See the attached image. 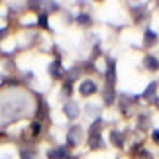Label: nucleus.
I'll use <instances>...</instances> for the list:
<instances>
[{
    "label": "nucleus",
    "instance_id": "obj_1",
    "mask_svg": "<svg viewBox=\"0 0 159 159\" xmlns=\"http://www.w3.org/2000/svg\"><path fill=\"white\" fill-rule=\"evenodd\" d=\"M81 134H83V130L79 126L71 128V130H69V136H67V143H69V145H77L79 142H81Z\"/></svg>",
    "mask_w": 159,
    "mask_h": 159
},
{
    "label": "nucleus",
    "instance_id": "obj_2",
    "mask_svg": "<svg viewBox=\"0 0 159 159\" xmlns=\"http://www.w3.org/2000/svg\"><path fill=\"white\" fill-rule=\"evenodd\" d=\"M96 93V84L93 81H83L81 83V94L83 96H90V94H94Z\"/></svg>",
    "mask_w": 159,
    "mask_h": 159
},
{
    "label": "nucleus",
    "instance_id": "obj_3",
    "mask_svg": "<svg viewBox=\"0 0 159 159\" xmlns=\"http://www.w3.org/2000/svg\"><path fill=\"white\" fill-rule=\"evenodd\" d=\"M63 112L73 120V118H77V116H79V106L75 104V102H67L65 108H63Z\"/></svg>",
    "mask_w": 159,
    "mask_h": 159
},
{
    "label": "nucleus",
    "instance_id": "obj_4",
    "mask_svg": "<svg viewBox=\"0 0 159 159\" xmlns=\"http://www.w3.org/2000/svg\"><path fill=\"white\" fill-rule=\"evenodd\" d=\"M67 155H69V153H67V148H57V149H49V151H47V157H49V159H63Z\"/></svg>",
    "mask_w": 159,
    "mask_h": 159
},
{
    "label": "nucleus",
    "instance_id": "obj_5",
    "mask_svg": "<svg viewBox=\"0 0 159 159\" xmlns=\"http://www.w3.org/2000/svg\"><path fill=\"white\" fill-rule=\"evenodd\" d=\"M143 65L148 67L149 71H157V69H159V61L153 57V55H148V57L143 59Z\"/></svg>",
    "mask_w": 159,
    "mask_h": 159
},
{
    "label": "nucleus",
    "instance_id": "obj_6",
    "mask_svg": "<svg viewBox=\"0 0 159 159\" xmlns=\"http://www.w3.org/2000/svg\"><path fill=\"white\" fill-rule=\"evenodd\" d=\"M49 73H51V77H55V79L63 77V67H61L59 61H55V63L49 65Z\"/></svg>",
    "mask_w": 159,
    "mask_h": 159
},
{
    "label": "nucleus",
    "instance_id": "obj_7",
    "mask_svg": "<svg viewBox=\"0 0 159 159\" xmlns=\"http://www.w3.org/2000/svg\"><path fill=\"white\" fill-rule=\"evenodd\" d=\"M89 145H90L93 149L102 148V138H100V134H93V136L89 138Z\"/></svg>",
    "mask_w": 159,
    "mask_h": 159
},
{
    "label": "nucleus",
    "instance_id": "obj_8",
    "mask_svg": "<svg viewBox=\"0 0 159 159\" xmlns=\"http://www.w3.org/2000/svg\"><path fill=\"white\" fill-rule=\"evenodd\" d=\"M110 142H112L116 148H122V145H124V138H122L120 132H112L110 134Z\"/></svg>",
    "mask_w": 159,
    "mask_h": 159
},
{
    "label": "nucleus",
    "instance_id": "obj_9",
    "mask_svg": "<svg viewBox=\"0 0 159 159\" xmlns=\"http://www.w3.org/2000/svg\"><path fill=\"white\" fill-rule=\"evenodd\" d=\"M47 118V106L45 102H39V110H38V120H45Z\"/></svg>",
    "mask_w": 159,
    "mask_h": 159
},
{
    "label": "nucleus",
    "instance_id": "obj_10",
    "mask_svg": "<svg viewBox=\"0 0 159 159\" xmlns=\"http://www.w3.org/2000/svg\"><path fill=\"white\" fill-rule=\"evenodd\" d=\"M153 94H155V83H151L148 89H145V93H143V96L145 98H153Z\"/></svg>",
    "mask_w": 159,
    "mask_h": 159
},
{
    "label": "nucleus",
    "instance_id": "obj_11",
    "mask_svg": "<svg viewBox=\"0 0 159 159\" xmlns=\"http://www.w3.org/2000/svg\"><path fill=\"white\" fill-rule=\"evenodd\" d=\"M155 39H157V35H155L153 32H149V30H148V32H145V43L151 45V43H155Z\"/></svg>",
    "mask_w": 159,
    "mask_h": 159
},
{
    "label": "nucleus",
    "instance_id": "obj_12",
    "mask_svg": "<svg viewBox=\"0 0 159 159\" xmlns=\"http://www.w3.org/2000/svg\"><path fill=\"white\" fill-rule=\"evenodd\" d=\"M100 126H102V120H100V118H98V120H94V124L90 126V130H89V132H90V136H93V134H98Z\"/></svg>",
    "mask_w": 159,
    "mask_h": 159
},
{
    "label": "nucleus",
    "instance_id": "obj_13",
    "mask_svg": "<svg viewBox=\"0 0 159 159\" xmlns=\"http://www.w3.org/2000/svg\"><path fill=\"white\" fill-rule=\"evenodd\" d=\"M104 100H106V104H112V102H114V93H112V89H106Z\"/></svg>",
    "mask_w": 159,
    "mask_h": 159
},
{
    "label": "nucleus",
    "instance_id": "obj_14",
    "mask_svg": "<svg viewBox=\"0 0 159 159\" xmlns=\"http://www.w3.org/2000/svg\"><path fill=\"white\" fill-rule=\"evenodd\" d=\"M39 132H41V124H39V122H34V124H32V134H34V136H38Z\"/></svg>",
    "mask_w": 159,
    "mask_h": 159
},
{
    "label": "nucleus",
    "instance_id": "obj_15",
    "mask_svg": "<svg viewBox=\"0 0 159 159\" xmlns=\"http://www.w3.org/2000/svg\"><path fill=\"white\" fill-rule=\"evenodd\" d=\"M20 157L22 159H34V155H32V151H30V149H22L20 151Z\"/></svg>",
    "mask_w": 159,
    "mask_h": 159
},
{
    "label": "nucleus",
    "instance_id": "obj_16",
    "mask_svg": "<svg viewBox=\"0 0 159 159\" xmlns=\"http://www.w3.org/2000/svg\"><path fill=\"white\" fill-rule=\"evenodd\" d=\"M39 24L45 28V26H47V18H45V16H39Z\"/></svg>",
    "mask_w": 159,
    "mask_h": 159
},
{
    "label": "nucleus",
    "instance_id": "obj_17",
    "mask_svg": "<svg viewBox=\"0 0 159 159\" xmlns=\"http://www.w3.org/2000/svg\"><path fill=\"white\" fill-rule=\"evenodd\" d=\"M79 22H81V24H89L90 20H89V16H81V18H79Z\"/></svg>",
    "mask_w": 159,
    "mask_h": 159
},
{
    "label": "nucleus",
    "instance_id": "obj_18",
    "mask_svg": "<svg viewBox=\"0 0 159 159\" xmlns=\"http://www.w3.org/2000/svg\"><path fill=\"white\" fill-rule=\"evenodd\" d=\"M153 142H155V143H159V130H155V132H153Z\"/></svg>",
    "mask_w": 159,
    "mask_h": 159
},
{
    "label": "nucleus",
    "instance_id": "obj_19",
    "mask_svg": "<svg viewBox=\"0 0 159 159\" xmlns=\"http://www.w3.org/2000/svg\"><path fill=\"white\" fill-rule=\"evenodd\" d=\"M63 159H75V157H69V155H67V157H63Z\"/></svg>",
    "mask_w": 159,
    "mask_h": 159
},
{
    "label": "nucleus",
    "instance_id": "obj_20",
    "mask_svg": "<svg viewBox=\"0 0 159 159\" xmlns=\"http://www.w3.org/2000/svg\"><path fill=\"white\" fill-rule=\"evenodd\" d=\"M155 102H157V106H159V98H157V100H155Z\"/></svg>",
    "mask_w": 159,
    "mask_h": 159
}]
</instances>
